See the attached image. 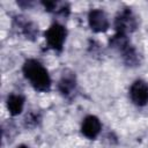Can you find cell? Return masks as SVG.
Returning <instances> with one entry per match:
<instances>
[{
	"label": "cell",
	"mask_w": 148,
	"mask_h": 148,
	"mask_svg": "<svg viewBox=\"0 0 148 148\" xmlns=\"http://www.w3.org/2000/svg\"><path fill=\"white\" fill-rule=\"evenodd\" d=\"M45 39L49 47L56 51H61L66 39V29L59 23H53L45 31Z\"/></svg>",
	"instance_id": "3"
},
{
	"label": "cell",
	"mask_w": 148,
	"mask_h": 148,
	"mask_svg": "<svg viewBox=\"0 0 148 148\" xmlns=\"http://www.w3.org/2000/svg\"><path fill=\"white\" fill-rule=\"evenodd\" d=\"M75 76L73 75V73L71 74H64L59 81L58 88L59 91L64 95V96H69L73 94V91L75 90Z\"/></svg>",
	"instance_id": "8"
},
{
	"label": "cell",
	"mask_w": 148,
	"mask_h": 148,
	"mask_svg": "<svg viewBox=\"0 0 148 148\" xmlns=\"http://www.w3.org/2000/svg\"><path fill=\"white\" fill-rule=\"evenodd\" d=\"M110 45L116 49L119 53H121L125 62L130 66H134L139 62V58H138V53L135 51V49L131 45L130 40L127 39L126 35H121V34H116L111 39H110Z\"/></svg>",
	"instance_id": "2"
},
{
	"label": "cell",
	"mask_w": 148,
	"mask_h": 148,
	"mask_svg": "<svg viewBox=\"0 0 148 148\" xmlns=\"http://www.w3.org/2000/svg\"><path fill=\"white\" fill-rule=\"evenodd\" d=\"M114 28L117 34H123V35H127L128 32L134 31L136 28V20L133 13L127 8L121 10L116 17Z\"/></svg>",
	"instance_id": "4"
},
{
	"label": "cell",
	"mask_w": 148,
	"mask_h": 148,
	"mask_svg": "<svg viewBox=\"0 0 148 148\" xmlns=\"http://www.w3.org/2000/svg\"><path fill=\"white\" fill-rule=\"evenodd\" d=\"M102 125L97 117L95 116H88L84 118L81 125V132L82 134L88 139H95L99 132H101Z\"/></svg>",
	"instance_id": "7"
},
{
	"label": "cell",
	"mask_w": 148,
	"mask_h": 148,
	"mask_svg": "<svg viewBox=\"0 0 148 148\" xmlns=\"http://www.w3.org/2000/svg\"><path fill=\"white\" fill-rule=\"evenodd\" d=\"M130 97L135 105H146L148 103V84L142 80H136L130 88Z\"/></svg>",
	"instance_id": "5"
},
{
	"label": "cell",
	"mask_w": 148,
	"mask_h": 148,
	"mask_svg": "<svg viewBox=\"0 0 148 148\" xmlns=\"http://www.w3.org/2000/svg\"><path fill=\"white\" fill-rule=\"evenodd\" d=\"M23 74L30 84L38 91H49L51 88V79L46 68L37 60L29 59L23 65Z\"/></svg>",
	"instance_id": "1"
},
{
	"label": "cell",
	"mask_w": 148,
	"mask_h": 148,
	"mask_svg": "<svg viewBox=\"0 0 148 148\" xmlns=\"http://www.w3.org/2000/svg\"><path fill=\"white\" fill-rule=\"evenodd\" d=\"M24 105V98L21 95L12 94L7 98V108L12 116H17L22 112Z\"/></svg>",
	"instance_id": "9"
},
{
	"label": "cell",
	"mask_w": 148,
	"mask_h": 148,
	"mask_svg": "<svg viewBox=\"0 0 148 148\" xmlns=\"http://www.w3.org/2000/svg\"><path fill=\"white\" fill-rule=\"evenodd\" d=\"M17 148H27L25 146H20V147H17Z\"/></svg>",
	"instance_id": "10"
},
{
	"label": "cell",
	"mask_w": 148,
	"mask_h": 148,
	"mask_svg": "<svg viewBox=\"0 0 148 148\" xmlns=\"http://www.w3.org/2000/svg\"><path fill=\"white\" fill-rule=\"evenodd\" d=\"M88 22L90 28L96 32L106 31L109 28V20L106 14L102 9H92L89 12Z\"/></svg>",
	"instance_id": "6"
}]
</instances>
